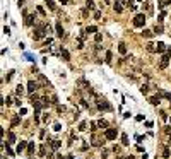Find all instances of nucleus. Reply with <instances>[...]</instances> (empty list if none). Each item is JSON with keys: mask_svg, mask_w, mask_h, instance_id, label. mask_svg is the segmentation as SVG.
I'll return each mask as SVG.
<instances>
[{"mask_svg": "<svg viewBox=\"0 0 171 159\" xmlns=\"http://www.w3.org/2000/svg\"><path fill=\"white\" fill-rule=\"evenodd\" d=\"M16 104H17V106H21V97H19V96L16 97Z\"/></svg>", "mask_w": 171, "mask_h": 159, "instance_id": "55", "label": "nucleus"}, {"mask_svg": "<svg viewBox=\"0 0 171 159\" xmlns=\"http://www.w3.org/2000/svg\"><path fill=\"white\" fill-rule=\"evenodd\" d=\"M12 75H14V70H10V72L7 74V77H5V80H7V82H9V80L12 79Z\"/></svg>", "mask_w": 171, "mask_h": 159, "instance_id": "44", "label": "nucleus"}, {"mask_svg": "<svg viewBox=\"0 0 171 159\" xmlns=\"http://www.w3.org/2000/svg\"><path fill=\"white\" fill-rule=\"evenodd\" d=\"M140 92H142V94H147V92H149V85H147V84H144L142 87H140Z\"/></svg>", "mask_w": 171, "mask_h": 159, "instance_id": "34", "label": "nucleus"}, {"mask_svg": "<svg viewBox=\"0 0 171 159\" xmlns=\"http://www.w3.org/2000/svg\"><path fill=\"white\" fill-rule=\"evenodd\" d=\"M40 156H45L46 157V145H41L40 147Z\"/></svg>", "mask_w": 171, "mask_h": 159, "instance_id": "36", "label": "nucleus"}, {"mask_svg": "<svg viewBox=\"0 0 171 159\" xmlns=\"http://www.w3.org/2000/svg\"><path fill=\"white\" fill-rule=\"evenodd\" d=\"M156 48H157V51H159V53H163V51H166V50H168V46H166L164 43H161V41L157 43V45H156Z\"/></svg>", "mask_w": 171, "mask_h": 159, "instance_id": "19", "label": "nucleus"}, {"mask_svg": "<svg viewBox=\"0 0 171 159\" xmlns=\"http://www.w3.org/2000/svg\"><path fill=\"white\" fill-rule=\"evenodd\" d=\"M38 87H40L38 82H34V80H29V82H28V92H29V94L36 92V91H38Z\"/></svg>", "mask_w": 171, "mask_h": 159, "instance_id": "5", "label": "nucleus"}, {"mask_svg": "<svg viewBox=\"0 0 171 159\" xmlns=\"http://www.w3.org/2000/svg\"><path fill=\"white\" fill-rule=\"evenodd\" d=\"M31 159H33V157H31Z\"/></svg>", "mask_w": 171, "mask_h": 159, "instance_id": "62", "label": "nucleus"}, {"mask_svg": "<svg viewBox=\"0 0 171 159\" xmlns=\"http://www.w3.org/2000/svg\"><path fill=\"white\" fill-rule=\"evenodd\" d=\"M4 33H5V34H10V29H9V28L5 26V28H4Z\"/></svg>", "mask_w": 171, "mask_h": 159, "instance_id": "57", "label": "nucleus"}, {"mask_svg": "<svg viewBox=\"0 0 171 159\" xmlns=\"http://www.w3.org/2000/svg\"><path fill=\"white\" fill-rule=\"evenodd\" d=\"M104 139L106 140H115L116 139V128H106L104 130Z\"/></svg>", "mask_w": 171, "mask_h": 159, "instance_id": "3", "label": "nucleus"}, {"mask_svg": "<svg viewBox=\"0 0 171 159\" xmlns=\"http://www.w3.org/2000/svg\"><path fill=\"white\" fill-rule=\"evenodd\" d=\"M48 145H51V149H58L62 145V142L60 140H48Z\"/></svg>", "mask_w": 171, "mask_h": 159, "instance_id": "15", "label": "nucleus"}, {"mask_svg": "<svg viewBox=\"0 0 171 159\" xmlns=\"http://www.w3.org/2000/svg\"><path fill=\"white\" fill-rule=\"evenodd\" d=\"M97 128H99V127H97V121H91V130H92V132H96Z\"/></svg>", "mask_w": 171, "mask_h": 159, "instance_id": "39", "label": "nucleus"}, {"mask_svg": "<svg viewBox=\"0 0 171 159\" xmlns=\"http://www.w3.org/2000/svg\"><path fill=\"white\" fill-rule=\"evenodd\" d=\"M60 2H62V4H63V5H65V4H67V0H60Z\"/></svg>", "mask_w": 171, "mask_h": 159, "instance_id": "59", "label": "nucleus"}, {"mask_svg": "<svg viewBox=\"0 0 171 159\" xmlns=\"http://www.w3.org/2000/svg\"><path fill=\"white\" fill-rule=\"evenodd\" d=\"M97 108L99 109H104V111H111V106L108 104V101L106 99H97Z\"/></svg>", "mask_w": 171, "mask_h": 159, "instance_id": "4", "label": "nucleus"}, {"mask_svg": "<svg viewBox=\"0 0 171 159\" xmlns=\"http://www.w3.org/2000/svg\"><path fill=\"white\" fill-rule=\"evenodd\" d=\"M157 94H159L161 97H164V99H168V101L171 103V94H169V92H166V91H163V89H157Z\"/></svg>", "mask_w": 171, "mask_h": 159, "instance_id": "10", "label": "nucleus"}, {"mask_svg": "<svg viewBox=\"0 0 171 159\" xmlns=\"http://www.w3.org/2000/svg\"><path fill=\"white\" fill-rule=\"evenodd\" d=\"M104 2H108V0H104Z\"/></svg>", "mask_w": 171, "mask_h": 159, "instance_id": "60", "label": "nucleus"}, {"mask_svg": "<svg viewBox=\"0 0 171 159\" xmlns=\"http://www.w3.org/2000/svg\"><path fill=\"white\" fill-rule=\"evenodd\" d=\"M38 12H40L41 16H45V9H43V7H38Z\"/></svg>", "mask_w": 171, "mask_h": 159, "instance_id": "50", "label": "nucleus"}, {"mask_svg": "<svg viewBox=\"0 0 171 159\" xmlns=\"http://www.w3.org/2000/svg\"><path fill=\"white\" fill-rule=\"evenodd\" d=\"M46 5H48V9H50V10H55V9H57V7H55V4H53V0H48V2H46Z\"/></svg>", "mask_w": 171, "mask_h": 159, "instance_id": "31", "label": "nucleus"}, {"mask_svg": "<svg viewBox=\"0 0 171 159\" xmlns=\"http://www.w3.org/2000/svg\"><path fill=\"white\" fill-rule=\"evenodd\" d=\"M34 149H36V147H34V142H29L28 144V152L29 154H34Z\"/></svg>", "mask_w": 171, "mask_h": 159, "instance_id": "27", "label": "nucleus"}, {"mask_svg": "<svg viewBox=\"0 0 171 159\" xmlns=\"http://www.w3.org/2000/svg\"><path fill=\"white\" fill-rule=\"evenodd\" d=\"M166 5H168V4H166V0H159V9H164Z\"/></svg>", "mask_w": 171, "mask_h": 159, "instance_id": "43", "label": "nucleus"}, {"mask_svg": "<svg viewBox=\"0 0 171 159\" xmlns=\"http://www.w3.org/2000/svg\"><path fill=\"white\" fill-rule=\"evenodd\" d=\"M161 118H163V120H168V115H166L164 111H161Z\"/></svg>", "mask_w": 171, "mask_h": 159, "instance_id": "53", "label": "nucleus"}, {"mask_svg": "<svg viewBox=\"0 0 171 159\" xmlns=\"http://www.w3.org/2000/svg\"><path fill=\"white\" fill-rule=\"evenodd\" d=\"M4 103H7V106H9V104H12V99L7 96V97H4Z\"/></svg>", "mask_w": 171, "mask_h": 159, "instance_id": "47", "label": "nucleus"}, {"mask_svg": "<svg viewBox=\"0 0 171 159\" xmlns=\"http://www.w3.org/2000/svg\"><path fill=\"white\" fill-rule=\"evenodd\" d=\"M40 101H41V104H43V106H48V104H50V103H51V101H48V97H45V96L41 97Z\"/></svg>", "mask_w": 171, "mask_h": 159, "instance_id": "33", "label": "nucleus"}, {"mask_svg": "<svg viewBox=\"0 0 171 159\" xmlns=\"http://www.w3.org/2000/svg\"><path fill=\"white\" fill-rule=\"evenodd\" d=\"M169 121H171V120H169Z\"/></svg>", "mask_w": 171, "mask_h": 159, "instance_id": "61", "label": "nucleus"}, {"mask_svg": "<svg viewBox=\"0 0 171 159\" xmlns=\"http://www.w3.org/2000/svg\"><path fill=\"white\" fill-rule=\"evenodd\" d=\"M97 127L103 128V130H106V128H108V121H106V120H97Z\"/></svg>", "mask_w": 171, "mask_h": 159, "instance_id": "18", "label": "nucleus"}, {"mask_svg": "<svg viewBox=\"0 0 171 159\" xmlns=\"http://www.w3.org/2000/svg\"><path fill=\"white\" fill-rule=\"evenodd\" d=\"M75 48H77V50H82V48H84V40H82V38H77V40H75Z\"/></svg>", "mask_w": 171, "mask_h": 159, "instance_id": "17", "label": "nucleus"}, {"mask_svg": "<svg viewBox=\"0 0 171 159\" xmlns=\"http://www.w3.org/2000/svg\"><path fill=\"white\" fill-rule=\"evenodd\" d=\"M94 7H96V4H94L92 0H87V2H86V9H87V10H92Z\"/></svg>", "mask_w": 171, "mask_h": 159, "instance_id": "24", "label": "nucleus"}, {"mask_svg": "<svg viewBox=\"0 0 171 159\" xmlns=\"http://www.w3.org/2000/svg\"><path fill=\"white\" fill-rule=\"evenodd\" d=\"M145 50H147L149 53H154V51H157V48H156L154 43H147V45H145Z\"/></svg>", "mask_w": 171, "mask_h": 159, "instance_id": "16", "label": "nucleus"}, {"mask_svg": "<svg viewBox=\"0 0 171 159\" xmlns=\"http://www.w3.org/2000/svg\"><path fill=\"white\" fill-rule=\"evenodd\" d=\"M14 142H16V133L10 132V133H9V144H14Z\"/></svg>", "mask_w": 171, "mask_h": 159, "instance_id": "30", "label": "nucleus"}, {"mask_svg": "<svg viewBox=\"0 0 171 159\" xmlns=\"http://www.w3.org/2000/svg\"><path fill=\"white\" fill-rule=\"evenodd\" d=\"M57 109H58V113H63V111H65V106H60V104H57Z\"/></svg>", "mask_w": 171, "mask_h": 159, "instance_id": "48", "label": "nucleus"}, {"mask_svg": "<svg viewBox=\"0 0 171 159\" xmlns=\"http://www.w3.org/2000/svg\"><path fill=\"white\" fill-rule=\"evenodd\" d=\"M94 40H96V43H101V41H103V34H101V33H96Z\"/></svg>", "mask_w": 171, "mask_h": 159, "instance_id": "35", "label": "nucleus"}, {"mask_svg": "<svg viewBox=\"0 0 171 159\" xmlns=\"http://www.w3.org/2000/svg\"><path fill=\"white\" fill-rule=\"evenodd\" d=\"M154 33L161 34V33H163V26H161V24H159V26H157V24H156V28H154Z\"/></svg>", "mask_w": 171, "mask_h": 159, "instance_id": "38", "label": "nucleus"}, {"mask_svg": "<svg viewBox=\"0 0 171 159\" xmlns=\"http://www.w3.org/2000/svg\"><path fill=\"white\" fill-rule=\"evenodd\" d=\"M53 130H55V132H60V130H62V125H60V123H55Z\"/></svg>", "mask_w": 171, "mask_h": 159, "instance_id": "42", "label": "nucleus"}, {"mask_svg": "<svg viewBox=\"0 0 171 159\" xmlns=\"http://www.w3.org/2000/svg\"><path fill=\"white\" fill-rule=\"evenodd\" d=\"M34 19H36V16H34V14L26 16V26H33V24H34Z\"/></svg>", "mask_w": 171, "mask_h": 159, "instance_id": "12", "label": "nucleus"}, {"mask_svg": "<svg viewBox=\"0 0 171 159\" xmlns=\"http://www.w3.org/2000/svg\"><path fill=\"white\" fill-rule=\"evenodd\" d=\"M28 144H29V142H24V140H21V142L17 144V149H16V151H17V152H19V154H21V152H22V151H24V149L28 147Z\"/></svg>", "mask_w": 171, "mask_h": 159, "instance_id": "11", "label": "nucleus"}, {"mask_svg": "<svg viewBox=\"0 0 171 159\" xmlns=\"http://www.w3.org/2000/svg\"><path fill=\"white\" fill-rule=\"evenodd\" d=\"M86 31H87V33H97V28H96V26H89Z\"/></svg>", "mask_w": 171, "mask_h": 159, "instance_id": "37", "label": "nucleus"}, {"mask_svg": "<svg viewBox=\"0 0 171 159\" xmlns=\"http://www.w3.org/2000/svg\"><path fill=\"white\" fill-rule=\"evenodd\" d=\"M46 33V24H36V29H34V34H33V40L34 41H40L45 38Z\"/></svg>", "mask_w": 171, "mask_h": 159, "instance_id": "1", "label": "nucleus"}, {"mask_svg": "<svg viewBox=\"0 0 171 159\" xmlns=\"http://www.w3.org/2000/svg\"><path fill=\"white\" fill-rule=\"evenodd\" d=\"M116 159H127V156H116Z\"/></svg>", "mask_w": 171, "mask_h": 159, "instance_id": "58", "label": "nucleus"}, {"mask_svg": "<svg viewBox=\"0 0 171 159\" xmlns=\"http://www.w3.org/2000/svg\"><path fill=\"white\" fill-rule=\"evenodd\" d=\"M103 140H99V139H96V137L92 135V145H96V147H99V145H103Z\"/></svg>", "mask_w": 171, "mask_h": 159, "instance_id": "26", "label": "nucleus"}, {"mask_svg": "<svg viewBox=\"0 0 171 159\" xmlns=\"http://www.w3.org/2000/svg\"><path fill=\"white\" fill-rule=\"evenodd\" d=\"M22 115H26V108H21V111H19V116H22Z\"/></svg>", "mask_w": 171, "mask_h": 159, "instance_id": "54", "label": "nucleus"}, {"mask_svg": "<svg viewBox=\"0 0 171 159\" xmlns=\"http://www.w3.org/2000/svg\"><path fill=\"white\" fill-rule=\"evenodd\" d=\"M50 101H51V104H58V97H57V94H51Z\"/></svg>", "mask_w": 171, "mask_h": 159, "instance_id": "32", "label": "nucleus"}, {"mask_svg": "<svg viewBox=\"0 0 171 159\" xmlns=\"http://www.w3.org/2000/svg\"><path fill=\"white\" fill-rule=\"evenodd\" d=\"M118 51L121 53V55H125V53H127V45H125V43H120V45H118Z\"/></svg>", "mask_w": 171, "mask_h": 159, "instance_id": "23", "label": "nucleus"}, {"mask_svg": "<svg viewBox=\"0 0 171 159\" xmlns=\"http://www.w3.org/2000/svg\"><path fill=\"white\" fill-rule=\"evenodd\" d=\"M19 125V116H14L12 118V127H17Z\"/></svg>", "mask_w": 171, "mask_h": 159, "instance_id": "40", "label": "nucleus"}, {"mask_svg": "<svg viewBox=\"0 0 171 159\" xmlns=\"http://www.w3.org/2000/svg\"><path fill=\"white\" fill-rule=\"evenodd\" d=\"M80 106H82V108H89V104L86 103V99H80Z\"/></svg>", "mask_w": 171, "mask_h": 159, "instance_id": "45", "label": "nucleus"}, {"mask_svg": "<svg viewBox=\"0 0 171 159\" xmlns=\"http://www.w3.org/2000/svg\"><path fill=\"white\" fill-rule=\"evenodd\" d=\"M149 103H151V104H154V106H157V104L161 103L159 94H157V96H151V97H149Z\"/></svg>", "mask_w": 171, "mask_h": 159, "instance_id": "13", "label": "nucleus"}, {"mask_svg": "<svg viewBox=\"0 0 171 159\" xmlns=\"http://www.w3.org/2000/svg\"><path fill=\"white\" fill-rule=\"evenodd\" d=\"M79 130H80V132L87 130V121H80V123H79Z\"/></svg>", "mask_w": 171, "mask_h": 159, "instance_id": "28", "label": "nucleus"}, {"mask_svg": "<svg viewBox=\"0 0 171 159\" xmlns=\"http://www.w3.org/2000/svg\"><path fill=\"white\" fill-rule=\"evenodd\" d=\"M7 154H9V156H14V152H12V149H10V147H7Z\"/></svg>", "mask_w": 171, "mask_h": 159, "instance_id": "56", "label": "nucleus"}, {"mask_svg": "<svg viewBox=\"0 0 171 159\" xmlns=\"http://www.w3.org/2000/svg\"><path fill=\"white\" fill-rule=\"evenodd\" d=\"M144 24H145V16H144V14H137V16L133 17V26H135V28H142Z\"/></svg>", "mask_w": 171, "mask_h": 159, "instance_id": "2", "label": "nucleus"}, {"mask_svg": "<svg viewBox=\"0 0 171 159\" xmlns=\"http://www.w3.org/2000/svg\"><path fill=\"white\" fill-rule=\"evenodd\" d=\"M113 9H115V12H121L123 10V2H118V0H115V4H113Z\"/></svg>", "mask_w": 171, "mask_h": 159, "instance_id": "8", "label": "nucleus"}, {"mask_svg": "<svg viewBox=\"0 0 171 159\" xmlns=\"http://www.w3.org/2000/svg\"><path fill=\"white\" fill-rule=\"evenodd\" d=\"M38 80H40V82H41L43 85H45V87H51V82H50L48 79H46V77H45L43 74H38Z\"/></svg>", "mask_w": 171, "mask_h": 159, "instance_id": "7", "label": "nucleus"}, {"mask_svg": "<svg viewBox=\"0 0 171 159\" xmlns=\"http://www.w3.org/2000/svg\"><path fill=\"white\" fill-rule=\"evenodd\" d=\"M22 94H24V85L19 84V85L16 87V96H22Z\"/></svg>", "mask_w": 171, "mask_h": 159, "instance_id": "21", "label": "nucleus"}, {"mask_svg": "<svg viewBox=\"0 0 171 159\" xmlns=\"http://www.w3.org/2000/svg\"><path fill=\"white\" fill-rule=\"evenodd\" d=\"M101 156H103V159H106V157H108V151H103Z\"/></svg>", "mask_w": 171, "mask_h": 159, "instance_id": "51", "label": "nucleus"}, {"mask_svg": "<svg viewBox=\"0 0 171 159\" xmlns=\"http://www.w3.org/2000/svg\"><path fill=\"white\" fill-rule=\"evenodd\" d=\"M164 16H166V12L163 10V12L159 14V17H157V21H159V22H163V19H164Z\"/></svg>", "mask_w": 171, "mask_h": 159, "instance_id": "41", "label": "nucleus"}, {"mask_svg": "<svg viewBox=\"0 0 171 159\" xmlns=\"http://www.w3.org/2000/svg\"><path fill=\"white\" fill-rule=\"evenodd\" d=\"M104 58H106V60H104L106 63H111V62H113V53L108 50V51H106V55H104Z\"/></svg>", "mask_w": 171, "mask_h": 159, "instance_id": "20", "label": "nucleus"}, {"mask_svg": "<svg viewBox=\"0 0 171 159\" xmlns=\"http://www.w3.org/2000/svg\"><path fill=\"white\" fill-rule=\"evenodd\" d=\"M121 144H123V145H128V144H130V140H128V135H127V133H121Z\"/></svg>", "mask_w": 171, "mask_h": 159, "instance_id": "25", "label": "nucleus"}, {"mask_svg": "<svg viewBox=\"0 0 171 159\" xmlns=\"http://www.w3.org/2000/svg\"><path fill=\"white\" fill-rule=\"evenodd\" d=\"M77 85L82 87V89H86V91H91V85H89V82H87L86 79H79L77 80Z\"/></svg>", "mask_w": 171, "mask_h": 159, "instance_id": "6", "label": "nucleus"}, {"mask_svg": "<svg viewBox=\"0 0 171 159\" xmlns=\"http://www.w3.org/2000/svg\"><path fill=\"white\" fill-rule=\"evenodd\" d=\"M169 156H171L169 149H168V147H164V149H163V157H164V159H168V157H169Z\"/></svg>", "mask_w": 171, "mask_h": 159, "instance_id": "29", "label": "nucleus"}, {"mask_svg": "<svg viewBox=\"0 0 171 159\" xmlns=\"http://www.w3.org/2000/svg\"><path fill=\"white\" fill-rule=\"evenodd\" d=\"M164 133H166V135H171V127H166V128H164Z\"/></svg>", "mask_w": 171, "mask_h": 159, "instance_id": "49", "label": "nucleus"}, {"mask_svg": "<svg viewBox=\"0 0 171 159\" xmlns=\"http://www.w3.org/2000/svg\"><path fill=\"white\" fill-rule=\"evenodd\" d=\"M60 55H62L63 60H67V62L70 60V53H68V51L65 50V48H60Z\"/></svg>", "mask_w": 171, "mask_h": 159, "instance_id": "14", "label": "nucleus"}, {"mask_svg": "<svg viewBox=\"0 0 171 159\" xmlns=\"http://www.w3.org/2000/svg\"><path fill=\"white\" fill-rule=\"evenodd\" d=\"M55 29H57V36H58V38H63V36H65V33H63V28H62V24H60V22H57Z\"/></svg>", "mask_w": 171, "mask_h": 159, "instance_id": "9", "label": "nucleus"}, {"mask_svg": "<svg viewBox=\"0 0 171 159\" xmlns=\"http://www.w3.org/2000/svg\"><path fill=\"white\" fill-rule=\"evenodd\" d=\"M152 34H154V31H151V29H144V31H142L144 38H152Z\"/></svg>", "mask_w": 171, "mask_h": 159, "instance_id": "22", "label": "nucleus"}, {"mask_svg": "<svg viewBox=\"0 0 171 159\" xmlns=\"http://www.w3.org/2000/svg\"><path fill=\"white\" fill-rule=\"evenodd\" d=\"M135 120H137V121H142V120H144V116H142V115H137V116H135Z\"/></svg>", "mask_w": 171, "mask_h": 159, "instance_id": "52", "label": "nucleus"}, {"mask_svg": "<svg viewBox=\"0 0 171 159\" xmlns=\"http://www.w3.org/2000/svg\"><path fill=\"white\" fill-rule=\"evenodd\" d=\"M94 19H101V10H96V12H94Z\"/></svg>", "mask_w": 171, "mask_h": 159, "instance_id": "46", "label": "nucleus"}]
</instances>
